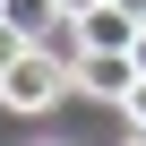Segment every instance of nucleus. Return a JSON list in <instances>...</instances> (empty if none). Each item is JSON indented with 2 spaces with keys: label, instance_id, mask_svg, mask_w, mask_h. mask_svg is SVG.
I'll list each match as a JSON object with an SVG mask.
<instances>
[{
  "label": "nucleus",
  "instance_id": "nucleus-7",
  "mask_svg": "<svg viewBox=\"0 0 146 146\" xmlns=\"http://www.w3.org/2000/svg\"><path fill=\"white\" fill-rule=\"evenodd\" d=\"M129 9H137V17H146V0H129Z\"/></svg>",
  "mask_w": 146,
  "mask_h": 146
},
{
  "label": "nucleus",
  "instance_id": "nucleus-6",
  "mask_svg": "<svg viewBox=\"0 0 146 146\" xmlns=\"http://www.w3.org/2000/svg\"><path fill=\"white\" fill-rule=\"evenodd\" d=\"M129 52H137V69H146V26H137V43H129Z\"/></svg>",
  "mask_w": 146,
  "mask_h": 146
},
{
  "label": "nucleus",
  "instance_id": "nucleus-4",
  "mask_svg": "<svg viewBox=\"0 0 146 146\" xmlns=\"http://www.w3.org/2000/svg\"><path fill=\"white\" fill-rule=\"evenodd\" d=\"M120 112H129V129L146 137V69H137V86H129V103H120Z\"/></svg>",
  "mask_w": 146,
  "mask_h": 146
},
{
  "label": "nucleus",
  "instance_id": "nucleus-2",
  "mask_svg": "<svg viewBox=\"0 0 146 146\" xmlns=\"http://www.w3.org/2000/svg\"><path fill=\"white\" fill-rule=\"evenodd\" d=\"M129 86H137V52H78V95L129 103Z\"/></svg>",
  "mask_w": 146,
  "mask_h": 146
},
{
  "label": "nucleus",
  "instance_id": "nucleus-1",
  "mask_svg": "<svg viewBox=\"0 0 146 146\" xmlns=\"http://www.w3.org/2000/svg\"><path fill=\"white\" fill-rule=\"evenodd\" d=\"M69 26H78V52H129L146 17L129 9V0H95V9H78Z\"/></svg>",
  "mask_w": 146,
  "mask_h": 146
},
{
  "label": "nucleus",
  "instance_id": "nucleus-3",
  "mask_svg": "<svg viewBox=\"0 0 146 146\" xmlns=\"http://www.w3.org/2000/svg\"><path fill=\"white\" fill-rule=\"evenodd\" d=\"M26 43H35V35H26V26H17V17H9V9H0V69H9V60H17V52H26Z\"/></svg>",
  "mask_w": 146,
  "mask_h": 146
},
{
  "label": "nucleus",
  "instance_id": "nucleus-5",
  "mask_svg": "<svg viewBox=\"0 0 146 146\" xmlns=\"http://www.w3.org/2000/svg\"><path fill=\"white\" fill-rule=\"evenodd\" d=\"M78 9H95V0H60V17H78Z\"/></svg>",
  "mask_w": 146,
  "mask_h": 146
}]
</instances>
